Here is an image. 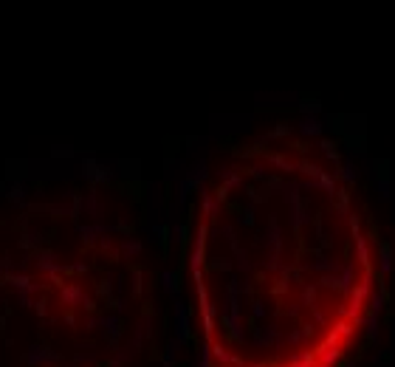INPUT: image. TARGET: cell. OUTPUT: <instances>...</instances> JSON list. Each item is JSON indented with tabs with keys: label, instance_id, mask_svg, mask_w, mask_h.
<instances>
[{
	"label": "cell",
	"instance_id": "obj_1",
	"mask_svg": "<svg viewBox=\"0 0 395 367\" xmlns=\"http://www.w3.org/2000/svg\"><path fill=\"white\" fill-rule=\"evenodd\" d=\"M60 362V353L45 345H31L26 350V365L28 367H40V365H57Z\"/></svg>",
	"mask_w": 395,
	"mask_h": 367
},
{
	"label": "cell",
	"instance_id": "obj_2",
	"mask_svg": "<svg viewBox=\"0 0 395 367\" xmlns=\"http://www.w3.org/2000/svg\"><path fill=\"white\" fill-rule=\"evenodd\" d=\"M37 269L43 271V274H48V277H57L60 271H65V266L57 263V254L54 252H40L37 254Z\"/></svg>",
	"mask_w": 395,
	"mask_h": 367
},
{
	"label": "cell",
	"instance_id": "obj_3",
	"mask_svg": "<svg viewBox=\"0 0 395 367\" xmlns=\"http://www.w3.org/2000/svg\"><path fill=\"white\" fill-rule=\"evenodd\" d=\"M6 282H9L11 288H17V294H28V297L40 291V285H37V282H31V277H26V274H9V277H6Z\"/></svg>",
	"mask_w": 395,
	"mask_h": 367
},
{
	"label": "cell",
	"instance_id": "obj_4",
	"mask_svg": "<svg viewBox=\"0 0 395 367\" xmlns=\"http://www.w3.org/2000/svg\"><path fill=\"white\" fill-rule=\"evenodd\" d=\"M60 299L65 302V305H82V299H85V291L79 288L77 282H71V285H65V288L60 291Z\"/></svg>",
	"mask_w": 395,
	"mask_h": 367
},
{
	"label": "cell",
	"instance_id": "obj_5",
	"mask_svg": "<svg viewBox=\"0 0 395 367\" xmlns=\"http://www.w3.org/2000/svg\"><path fill=\"white\" fill-rule=\"evenodd\" d=\"M20 246H23V249H40V246H43V235L34 232V229H28V232H23V237H20Z\"/></svg>",
	"mask_w": 395,
	"mask_h": 367
},
{
	"label": "cell",
	"instance_id": "obj_6",
	"mask_svg": "<svg viewBox=\"0 0 395 367\" xmlns=\"http://www.w3.org/2000/svg\"><path fill=\"white\" fill-rule=\"evenodd\" d=\"M6 195H9L14 203H23V201H26V186H23V184H11Z\"/></svg>",
	"mask_w": 395,
	"mask_h": 367
},
{
	"label": "cell",
	"instance_id": "obj_7",
	"mask_svg": "<svg viewBox=\"0 0 395 367\" xmlns=\"http://www.w3.org/2000/svg\"><path fill=\"white\" fill-rule=\"evenodd\" d=\"M77 232L85 237V240H96V235H102V232H107V229L105 226H79Z\"/></svg>",
	"mask_w": 395,
	"mask_h": 367
},
{
	"label": "cell",
	"instance_id": "obj_8",
	"mask_svg": "<svg viewBox=\"0 0 395 367\" xmlns=\"http://www.w3.org/2000/svg\"><path fill=\"white\" fill-rule=\"evenodd\" d=\"M102 328H105L107 336H116V333H119V319H113V316H105V319H102Z\"/></svg>",
	"mask_w": 395,
	"mask_h": 367
},
{
	"label": "cell",
	"instance_id": "obj_9",
	"mask_svg": "<svg viewBox=\"0 0 395 367\" xmlns=\"http://www.w3.org/2000/svg\"><path fill=\"white\" fill-rule=\"evenodd\" d=\"M164 288H167V291H175V274H172V271H167V274H164Z\"/></svg>",
	"mask_w": 395,
	"mask_h": 367
},
{
	"label": "cell",
	"instance_id": "obj_10",
	"mask_svg": "<svg viewBox=\"0 0 395 367\" xmlns=\"http://www.w3.org/2000/svg\"><path fill=\"white\" fill-rule=\"evenodd\" d=\"M65 271H74V274H82V271H88V263H74V266H65Z\"/></svg>",
	"mask_w": 395,
	"mask_h": 367
},
{
	"label": "cell",
	"instance_id": "obj_11",
	"mask_svg": "<svg viewBox=\"0 0 395 367\" xmlns=\"http://www.w3.org/2000/svg\"><path fill=\"white\" fill-rule=\"evenodd\" d=\"M34 311H37V316H40V319H43V316H48V305H45L43 299H40V302H34Z\"/></svg>",
	"mask_w": 395,
	"mask_h": 367
},
{
	"label": "cell",
	"instance_id": "obj_12",
	"mask_svg": "<svg viewBox=\"0 0 395 367\" xmlns=\"http://www.w3.org/2000/svg\"><path fill=\"white\" fill-rule=\"evenodd\" d=\"M0 269H3V271H9V274H11V271H14V263L6 260V257H0Z\"/></svg>",
	"mask_w": 395,
	"mask_h": 367
},
{
	"label": "cell",
	"instance_id": "obj_13",
	"mask_svg": "<svg viewBox=\"0 0 395 367\" xmlns=\"http://www.w3.org/2000/svg\"><path fill=\"white\" fill-rule=\"evenodd\" d=\"M51 156H54V158H71L74 153H71V150H54Z\"/></svg>",
	"mask_w": 395,
	"mask_h": 367
},
{
	"label": "cell",
	"instance_id": "obj_14",
	"mask_svg": "<svg viewBox=\"0 0 395 367\" xmlns=\"http://www.w3.org/2000/svg\"><path fill=\"white\" fill-rule=\"evenodd\" d=\"M20 305H23V308H34V302H31L28 294H20Z\"/></svg>",
	"mask_w": 395,
	"mask_h": 367
},
{
	"label": "cell",
	"instance_id": "obj_15",
	"mask_svg": "<svg viewBox=\"0 0 395 367\" xmlns=\"http://www.w3.org/2000/svg\"><path fill=\"white\" fill-rule=\"evenodd\" d=\"M74 362H79V365H82V362H93V356H88V353H77Z\"/></svg>",
	"mask_w": 395,
	"mask_h": 367
},
{
	"label": "cell",
	"instance_id": "obj_16",
	"mask_svg": "<svg viewBox=\"0 0 395 367\" xmlns=\"http://www.w3.org/2000/svg\"><path fill=\"white\" fill-rule=\"evenodd\" d=\"M62 319H65V325H71V328L77 325V316H74V314H65V316H62Z\"/></svg>",
	"mask_w": 395,
	"mask_h": 367
},
{
	"label": "cell",
	"instance_id": "obj_17",
	"mask_svg": "<svg viewBox=\"0 0 395 367\" xmlns=\"http://www.w3.org/2000/svg\"><path fill=\"white\" fill-rule=\"evenodd\" d=\"M99 325H102V319H99V316H90V319H88V328H99Z\"/></svg>",
	"mask_w": 395,
	"mask_h": 367
},
{
	"label": "cell",
	"instance_id": "obj_18",
	"mask_svg": "<svg viewBox=\"0 0 395 367\" xmlns=\"http://www.w3.org/2000/svg\"><path fill=\"white\" fill-rule=\"evenodd\" d=\"M71 367H77V365H71Z\"/></svg>",
	"mask_w": 395,
	"mask_h": 367
}]
</instances>
